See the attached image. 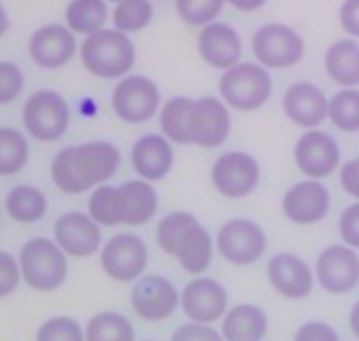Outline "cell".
<instances>
[{
    "label": "cell",
    "mask_w": 359,
    "mask_h": 341,
    "mask_svg": "<svg viewBox=\"0 0 359 341\" xmlns=\"http://www.w3.org/2000/svg\"><path fill=\"white\" fill-rule=\"evenodd\" d=\"M159 249L175 258L189 275L198 277L213 262V236L187 211H172L161 217L155 230Z\"/></svg>",
    "instance_id": "cell-1"
},
{
    "label": "cell",
    "mask_w": 359,
    "mask_h": 341,
    "mask_svg": "<svg viewBox=\"0 0 359 341\" xmlns=\"http://www.w3.org/2000/svg\"><path fill=\"white\" fill-rule=\"evenodd\" d=\"M84 69L102 80H123L136 64V48L129 35L116 28H102L80 43Z\"/></svg>",
    "instance_id": "cell-2"
},
{
    "label": "cell",
    "mask_w": 359,
    "mask_h": 341,
    "mask_svg": "<svg viewBox=\"0 0 359 341\" xmlns=\"http://www.w3.org/2000/svg\"><path fill=\"white\" fill-rule=\"evenodd\" d=\"M18 262L24 284L37 292L58 290L69 272L67 253L58 247L54 238H30L22 245Z\"/></svg>",
    "instance_id": "cell-3"
},
{
    "label": "cell",
    "mask_w": 359,
    "mask_h": 341,
    "mask_svg": "<svg viewBox=\"0 0 359 341\" xmlns=\"http://www.w3.org/2000/svg\"><path fill=\"white\" fill-rule=\"evenodd\" d=\"M217 90L228 108L239 112H256L271 99L273 80L263 64L237 62L222 74Z\"/></svg>",
    "instance_id": "cell-4"
},
{
    "label": "cell",
    "mask_w": 359,
    "mask_h": 341,
    "mask_svg": "<svg viewBox=\"0 0 359 341\" xmlns=\"http://www.w3.org/2000/svg\"><path fill=\"white\" fill-rule=\"evenodd\" d=\"M72 110L62 95L43 88L32 92L22 108L24 131L37 142H58L69 129Z\"/></svg>",
    "instance_id": "cell-5"
},
{
    "label": "cell",
    "mask_w": 359,
    "mask_h": 341,
    "mask_svg": "<svg viewBox=\"0 0 359 341\" xmlns=\"http://www.w3.org/2000/svg\"><path fill=\"white\" fill-rule=\"evenodd\" d=\"M252 54L267 69H290L306 54L304 37L286 24H263L252 37Z\"/></svg>",
    "instance_id": "cell-6"
},
{
    "label": "cell",
    "mask_w": 359,
    "mask_h": 341,
    "mask_svg": "<svg viewBox=\"0 0 359 341\" xmlns=\"http://www.w3.org/2000/svg\"><path fill=\"white\" fill-rule=\"evenodd\" d=\"M161 108V92L159 86L138 74H129L112 90V112L118 120L127 125H144Z\"/></svg>",
    "instance_id": "cell-7"
},
{
    "label": "cell",
    "mask_w": 359,
    "mask_h": 341,
    "mask_svg": "<svg viewBox=\"0 0 359 341\" xmlns=\"http://www.w3.org/2000/svg\"><path fill=\"white\" fill-rule=\"evenodd\" d=\"M215 247L228 264L250 266L265 256L267 234L260 223L237 217L222 223L215 236Z\"/></svg>",
    "instance_id": "cell-8"
},
{
    "label": "cell",
    "mask_w": 359,
    "mask_h": 341,
    "mask_svg": "<svg viewBox=\"0 0 359 341\" xmlns=\"http://www.w3.org/2000/svg\"><path fill=\"white\" fill-rule=\"evenodd\" d=\"M100 262L104 272L121 284L138 281L149 266V247L138 234H116L102 245Z\"/></svg>",
    "instance_id": "cell-9"
},
{
    "label": "cell",
    "mask_w": 359,
    "mask_h": 341,
    "mask_svg": "<svg viewBox=\"0 0 359 341\" xmlns=\"http://www.w3.org/2000/svg\"><path fill=\"white\" fill-rule=\"evenodd\" d=\"M263 172L256 157L243 151H231L224 153L213 161L211 167V183L224 197L231 200H243L250 193L256 191L260 185Z\"/></svg>",
    "instance_id": "cell-10"
},
{
    "label": "cell",
    "mask_w": 359,
    "mask_h": 341,
    "mask_svg": "<svg viewBox=\"0 0 359 341\" xmlns=\"http://www.w3.org/2000/svg\"><path fill=\"white\" fill-rule=\"evenodd\" d=\"M129 300L138 318L147 322H161L179 309L181 294L168 277L157 275V272H151V275L144 272L134 284Z\"/></svg>",
    "instance_id": "cell-11"
},
{
    "label": "cell",
    "mask_w": 359,
    "mask_h": 341,
    "mask_svg": "<svg viewBox=\"0 0 359 341\" xmlns=\"http://www.w3.org/2000/svg\"><path fill=\"white\" fill-rule=\"evenodd\" d=\"M233 129L231 108L217 97H201L194 99L189 114V135L191 144L201 148H217L222 146Z\"/></svg>",
    "instance_id": "cell-12"
},
{
    "label": "cell",
    "mask_w": 359,
    "mask_h": 341,
    "mask_svg": "<svg viewBox=\"0 0 359 341\" xmlns=\"http://www.w3.org/2000/svg\"><path fill=\"white\" fill-rule=\"evenodd\" d=\"M80 46L76 41V32L67 24H43L28 39L30 60L41 69H60L69 64Z\"/></svg>",
    "instance_id": "cell-13"
},
{
    "label": "cell",
    "mask_w": 359,
    "mask_h": 341,
    "mask_svg": "<svg viewBox=\"0 0 359 341\" xmlns=\"http://www.w3.org/2000/svg\"><path fill=\"white\" fill-rule=\"evenodd\" d=\"M299 172L308 179H327L340 167V146L327 131L308 129L292 151Z\"/></svg>",
    "instance_id": "cell-14"
},
{
    "label": "cell",
    "mask_w": 359,
    "mask_h": 341,
    "mask_svg": "<svg viewBox=\"0 0 359 341\" xmlns=\"http://www.w3.org/2000/svg\"><path fill=\"white\" fill-rule=\"evenodd\" d=\"M316 281L330 294H348L359 286V256L348 245H330L316 258Z\"/></svg>",
    "instance_id": "cell-15"
},
{
    "label": "cell",
    "mask_w": 359,
    "mask_h": 341,
    "mask_svg": "<svg viewBox=\"0 0 359 341\" xmlns=\"http://www.w3.org/2000/svg\"><path fill=\"white\" fill-rule=\"evenodd\" d=\"M181 312L189 322L213 324L228 312V292L213 277H194L181 290Z\"/></svg>",
    "instance_id": "cell-16"
},
{
    "label": "cell",
    "mask_w": 359,
    "mask_h": 341,
    "mask_svg": "<svg viewBox=\"0 0 359 341\" xmlns=\"http://www.w3.org/2000/svg\"><path fill=\"white\" fill-rule=\"evenodd\" d=\"M332 195L330 189L316 179L299 181L286 189L282 197V213L288 221L297 225H314L330 213Z\"/></svg>",
    "instance_id": "cell-17"
},
{
    "label": "cell",
    "mask_w": 359,
    "mask_h": 341,
    "mask_svg": "<svg viewBox=\"0 0 359 341\" xmlns=\"http://www.w3.org/2000/svg\"><path fill=\"white\" fill-rule=\"evenodd\" d=\"M54 241L72 258H90L102 251V225L88 213L69 211L56 219Z\"/></svg>",
    "instance_id": "cell-18"
},
{
    "label": "cell",
    "mask_w": 359,
    "mask_h": 341,
    "mask_svg": "<svg viewBox=\"0 0 359 341\" xmlns=\"http://www.w3.org/2000/svg\"><path fill=\"white\" fill-rule=\"evenodd\" d=\"M72 157L78 176L82 179L88 191L108 183L121 165V151L108 140H90L76 144L72 146Z\"/></svg>",
    "instance_id": "cell-19"
},
{
    "label": "cell",
    "mask_w": 359,
    "mask_h": 341,
    "mask_svg": "<svg viewBox=\"0 0 359 341\" xmlns=\"http://www.w3.org/2000/svg\"><path fill=\"white\" fill-rule=\"evenodd\" d=\"M267 279L273 290L290 300H302L314 290V270L295 253H276L267 262Z\"/></svg>",
    "instance_id": "cell-20"
},
{
    "label": "cell",
    "mask_w": 359,
    "mask_h": 341,
    "mask_svg": "<svg viewBox=\"0 0 359 341\" xmlns=\"http://www.w3.org/2000/svg\"><path fill=\"white\" fill-rule=\"evenodd\" d=\"M282 110L292 125L316 129L330 114V99L312 82H295L284 92Z\"/></svg>",
    "instance_id": "cell-21"
},
{
    "label": "cell",
    "mask_w": 359,
    "mask_h": 341,
    "mask_svg": "<svg viewBox=\"0 0 359 341\" xmlns=\"http://www.w3.org/2000/svg\"><path fill=\"white\" fill-rule=\"evenodd\" d=\"M198 54L213 69L226 71L241 60L243 41L231 24L211 22L198 32Z\"/></svg>",
    "instance_id": "cell-22"
},
{
    "label": "cell",
    "mask_w": 359,
    "mask_h": 341,
    "mask_svg": "<svg viewBox=\"0 0 359 341\" xmlns=\"http://www.w3.org/2000/svg\"><path fill=\"white\" fill-rule=\"evenodd\" d=\"M175 165V148L164 133H147L132 146V167L134 172L149 181H161L170 174Z\"/></svg>",
    "instance_id": "cell-23"
},
{
    "label": "cell",
    "mask_w": 359,
    "mask_h": 341,
    "mask_svg": "<svg viewBox=\"0 0 359 341\" xmlns=\"http://www.w3.org/2000/svg\"><path fill=\"white\" fill-rule=\"evenodd\" d=\"M118 189V207H121V225H144L159 211V195L155 187L144 179H132Z\"/></svg>",
    "instance_id": "cell-24"
},
{
    "label": "cell",
    "mask_w": 359,
    "mask_h": 341,
    "mask_svg": "<svg viewBox=\"0 0 359 341\" xmlns=\"http://www.w3.org/2000/svg\"><path fill=\"white\" fill-rule=\"evenodd\" d=\"M267 330L269 318L258 305H235L222 318V335L226 341H263Z\"/></svg>",
    "instance_id": "cell-25"
},
{
    "label": "cell",
    "mask_w": 359,
    "mask_h": 341,
    "mask_svg": "<svg viewBox=\"0 0 359 341\" xmlns=\"http://www.w3.org/2000/svg\"><path fill=\"white\" fill-rule=\"evenodd\" d=\"M325 71L342 88L359 86V43L355 39H340L327 48Z\"/></svg>",
    "instance_id": "cell-26"
},
{
    "label": "cell",
    "mask_w": 359,
    "mask_h": 341,
    "mask_svg": "<svg viewBox=\"0 0 359 341\" xmlns=\"http://www.w3.org/2000/svg\"><path fill=\"white\" fill-rule=\"evenodd\" d=\"M5 211L18 223H37L48 213V197L35 185H18L5 195Z\"/></svg>",
    "instance_id": "cell-27"
},
{
    "label": "cell",
    "mask_w": 359,
    "mask_h": 341,
    "mask_svg": "<svg viewBox=\"0 0 359 341\" xmlns=\"http://www.w3.org/2000/svg\"><path fill=\"white\" fill-rule=\"evenodd\" d=\"M108 15V0H69L67 9H65V24L76 35L88 37L106 28Z\"/></svg>",
    "instance_id": "cell-28"
},
{
    "label": "cell",
    "mask_w": 359,
    "mask_h": 341,
    "mask_svg": "<svg viewBox=\"0 0 359 341\" xmlns=\"http://www.w3.org/2000/svg\"><path fill=\"white\" fill-rule=\"evenodd\" d=\"M191 106H194V99L189 97H172L159 108L161 133H164L172 144H179V146L191 144V135H189Z\"/></svg>",
    "instance_id": "cell-29"
},
{
    "label": "cell",
    "mask_w": 359,
    "mask_h": 341,
    "mask_svg": "<svg viewBox=\"0 0 359 341\" xmlns=\"http://www.w3.org/2000/svg\"><path fill=\"white\" fill-rule=\"evenodd\" d=\"M86 341H136L134 324L127 320V316L118 312H100L95 314L86 328Z\"/></svg>",
    "instance_id": "cell-30"
},
{
    "label": "cell",
    "mask_w": 359,
    "mask_h": 341,
    "mask_svg": "<svg viewBox=\"0 0 359 341\" xmlns=\"http://www.w3.org/2000/svg\"><path fill=\"white\" fill-rule=\"evenodd\" d=\"M26 135L13 127H0V176H15L28 163Z\"/></svg>",
    "instance_id": "cell-31"
},
{
    "label": "cell",
    "mask_w": 359,
    "mask_h": 341,
    "mask_svg": "<svg viewBox=\"0 0 359 341\" xmlns=\"http://www.w3.org/2000/svg\"><path fill=\"white\" fill-rule=\"evenodd\" d=\"M153 22L151 0H118L112 9V24L125 35L144 30Z\"/></svg>",
    "instance_id": "cell-32"
},
{
    "label": "cell",
    "mask_w": 359,
    "mask_h": 341,
    "mask_svg": "<svg viewBox=\"0 0 359 341\" xmlns=\"http://www.w3.org/2000/svg\"><path fill=\"white\" fill-rule=\"evenodd\" d=\"M327 118L334 123L336 129L344 133L359 131V90L357 88H342L330 99V114Z\"/></svg>",
    "instance_id": "cell-33"
},
{
    "label": "cell",
    "mask_w": 359,
    "mask_h": 341,
    "mask_svg": "<svg viewBox=\"0 0 359 341\" xmlns=\"http://www.w3.org/2000/svg\"><path fill=\"white\" fill-rule=\"evenodd\" d=\"M97 223L104 228L121 225V207H118V189L114 185H100L95 187L88 197V211Z\"/></svg>",
    "instance_id": "cell-34"
},
{
    "label": "cell",
    "mask_w": 359,
    "mask_h": 341,
    "mask_svg": "<svg viewBox=\"0 0 359 341\" xmlns=\"http://www.w3.org/2000/svg\"><path fill=\"white\" fill-rule=\"evenodd\" d=\"M50 176L52 183L56 185L58 191L67 193V195H80L86 193V185L82 183V179L78 176V169L74 165V157H72V146L60 148L50 165Z\"/></svg>",
    "instance_id": "cell-35"
},
{
    "label": "cell",
    "mask_w": 359,
    "mask_h": 341,
    "mask_svg": "<svg viewBox=\"0 0 359 341\" xmlns=\"http://www.w3.org/2000/svg\"><path fill=\"white\" fill-rule=\"evenodd\" d=\"M226 0H175L179 18L189 26H207L222 13Z\"/></svg>",
    "instance_id": "cell-36"
},
{
    "label": "cell",
    "mask_w": 359,
    "mask_h": 341,
    "mask_svg": "<svg viewBox=\"0 0 359 341\" xmlns=\"http://www.w3.org/2000/svg\"><path fill=\"white\" fill-rule=\"evenodd\" d=\"M35 341H86V335L74 318L56 316L39 326Z\"/></svg>",
    "instance_id": "cell-37"
},
{
    "label": "cell",
    "mask_w": 359,
    "mask_h": 341,
    "mask_svg": "<svg viewBox=\"0 0 359 341\" xmlns=\"http://www.w3.org/2000/svg\"><path fill=\"white\" fill-rule=\"evenodd\" d=\"M24 71L18 62L0 60V106H9L24 92Z\"/></svg>",
    "instance_id": "cell-38"
},
{
    "label": "cell",
    "mask_w": 359,
    "mask_h": 341,
    "mask_svg": "<svg viewBox=\"0 0 359 341\" xmlns=\"http://www.w3.org/2000/svg\"><path fill=\"white\" fill-rule=\"evenodd\" d=\"M22 281V270L18 258L7 251H0V298H5L18 290Z\"/></svg>",
    "instance_id": "cell-39"
},
{
    "label": "cell",
    "mask_w": 359,
    "mask_h": 341,
    "mask_svg": "<svg viewBox=\"0 0 359 341\" xmlns=\"http://www.w3.org/2000/svg\"><path fill=\"white\" fill-rule=\"evenodd\" d=\"M170 341H226L219 330H215L211 324H198V322H187L181 324Z\"/></svg>",
    "instance_id": "cell-40"
},
{
    "label": "cell",
    "mask_w": 359,
    "mask_h": 341,
    "mask_svg": "<svg viewBox=\"0 0 359 341\" xmlns=\"http://www.w3.org/2000/svg\"><path fill=\"white\" fill-rule=\"evenodd\" d=\"M338 228H340V236L344 245L359 249V202L351 204V207L342 211Z\"/></svg>",
    "instance_id": "cell-41"
},
{
    "label": "cell",
    "mask_w": 359,
    "mask_h": 341,
    "mask_svg": "<svg viewBox=\"0 0 359 341\" xmlns=\"http://www.w3.org/2000/svg\"><path fill=\"white\" fill-rule=\"evenodd\" d=\"M292 341H340V335L336 333V328L332 324L312 320L297 328Z\"/></svg>",
    "instance_id": "cell-42"
},
{
    "label": "cell",
    "mask_w": 359,
    "mask_h": 341,
    "mask_svg": "<svg viewBox=\"0 0 359 341\" xmlns=\"http://www.w3.org/2000/svg\"><path fill=\"white\" fill-rule=\"evenodd\" d=\"M340 24L353 39H359V0H344L340 7Z\"/></svg>",
    "instance_id": "cell-43"
},
{
    "label": "cell",
    "mask_w": 359,
    "mask_h": 341,
    "mask_svg": "<svg viewBox=\"0 0 359 341\" xmlns=\"http://www.w3.org/2000/svg\"><path fill=\"white\" fill-rule=\"evenodd\" d=\"M340 185L348 195L359 200V165H357V159H351L340 167Z\"/></svg>",
    "instance_id": "cell-44"
},
{
    "label": "cell",
    "mask_w": 359,
    "mask_h": 341,
    "mask_svg": "<svg viewBox=\"0 0 359 341\" xmlns=\"http://www.w3.org/2000/svg\"><path fill=\"white\" fill-rule=\"evenodd\" d=\"M228 5L235 7L237 11H243V13H252V11H258L267 5V0H226Z\"/></svg>",
    "instance_id": "cell-45"
},
{
    "label": "cell",
    "mask_w": 359,
    "mask_h": 341,
    "mask_svg": "<svg viewBox=\"0 0 359 341\" xmlns=\"http://www.w3.org/2000/svg\"><path fill=\"white\" fill-rule=\"evenodd\" d=\"M348 324H351L353 335L359 339V300L353 305V309H351V314H348Z\"/></svg>",
    "instance_id": "cell-46"
},
{
    "label": "cell",
    "mask_w": 359,
    "mask_h": 341,
    "mask_svg": "<svg viewBox=\"0 0 359 341\" xmlns=\"http://www.w3.org/2000/svg\"><path fill=\"white\" fill-rule=\"evenodd\" d=\"M11 22H9V13L7 9L3 7V3H0V39H3L7 35V30H9Z\"/></svg>",
    "instance_id": "cell-47"
},
{
    "label": "cell",
    "mask_w": 359,
    "mask_h": 341,
    "mask_svg": "<svg viewBox=\"0 0 359 341\" xmlns=\"http://www.w3.org/2000/svg\"><path fill=\"white\" fill-rule=\"evenodd\" d=\"M108 3H118V0H108Z\"/></svg>",
    "instance_id": "cell-48"
},
{
    "label": "cell",
    "mask_w": 359,
    "mask_h": 341,
    "mask_svg": "<svg viewBox=\"0 0 359 341\" xmlns=\"http://www.w3.org/2000/svg\"><path fill=\"white\" fill-rule=\"evenodd\" d=\"M357 165H359V157H357Z\"/></svg>",
    "instance_id": "cell-49"
},
{
    "label": "cell",
    "mask_w": 359,
    "mask_h": 341,
    "mask_svg": "<svg viewBox=\"0 0 359 341\" xmlns=\"http://www.w3.org/2000/svg\"><path fill=\"white\" fill-rule=\"evenodd\" d=\"M147 341H153V339H147Z\"/></svg>",
    "instance_id": "cell-50"
}]
</instances>
